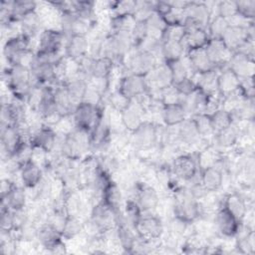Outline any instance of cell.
<instances>
[{
  "label": "cell",
  "mask_w": 255,
  "mask_h": 255,
  "mask_svg": "<svg viewBox=\"0 0 255 255\" xmlns=\"http://www.w3.org/2000/svg\"><path fill=\"white\" fill-rule=\"evenodd\" d=\"M189 223L181 220L180 218H177L175 216H173V218L169 221V230H170V233L173 235V236H179V235H182L186 229H187V226H188Z\"/></svg>",
  "instance_id": "cell-56"
},
{
  "label": "cell",
  "mask_w": 255,
  "mask_h": 255,
  "mask_svg": "<svg viewBox=\"0 0 255 255\" xmlns=\"http://www.w3.org/2000/svg\"><path fill=\"white\" fill-rule=\"evenodd\" d=\"M229 25L230 23L227 19L218 15L212 16L206 27L210 39H221Z\"/></svg>",
  "instance_id": "cell-43"
},
{
  "label": "cell",
  "mask_w": 255,
  "mask_h": 255,
  "mask_svg": "<svg viewBox=\"0 0 255 255\" xmlns=\"http://www.w3.org/2000/svg\"><path fill=\"white\" fill-rule=\"evenodd\" d=\"M176 135L178 140L185 145H193L201 138L191 117L187 118L177 126Z\"/></svg>",
  "instance_id": "cell-34"
},
{
  "label": "cell",
  "mask_w": 255,
  "mask_h": 255,
  "mask_svg": "<svg viewBox=\"0 0 255 255\" xmlns=\"http://www.w3.org/2000/svg\"><path fill=\"white\" fill-rule=\"evenodd\" d=\"M176 200L173 204V216L181 220L192 223L202 212L201 204L189 191L188 188H180L175 192Z\"/></svg>",
  "instance_id": "cell-5"
},
{
  "label": "cell",
  "mask_w": 255,
  "mask_h": 255,
  "mask_svg": "<svg viewBox=\"0 0 255 255\" xmlns=\"http://www.w3.org/2000/svg\"><path fill=\"white\" fill-rule=\"evenodd\" d=\"M133 228L138 238L147 242H153L160 239L164 230L161 219L151 212H143Z\"/></svg>",
  "instance_id": "cell-9"
},
{
  "label": "cell",
  "mask_w": 255,
  "mask_h": 255,
  "mask_svg": "<svg viewBox=\"0 0 255 255\" xmlns=\"http://www.w3.org/2000/svg\"><path fill=\"white\" fill-rule=\"evenodd\" d=\"M240 136V129L237 128L236 124L231 127L217 132L214 134L215 143L221 148H229L234 146Z\"/></svg>",
  "instance_id": "cell-38"
},
{
  "label": "cell",
  "mask_w": 255,
  "mask_h": 255,
  "mask_svg": "<svg viewBox=\"0 0 255 255\" xmlns=\"http://www.w3.org/2000/svg\"><path fill=\"white\" fill-rule=\"evenodd\" d=\"M214 134L231 127L234 124L231 113L225 108H219L208 114Z\"/></svg>",
  "instance_id": "cell-37"
},
{
  "label": "cell",
  "mask_w": 255,
  "mask_h": 255,
  "mask_svg": "<svg viewBox=\"0 0 255 255\" xmlns=\"http://www.w3.org/2000/svg\"><path fill=\"white\" fill-rule=\"evenodd\" d=\"M0 137L2 155L6 156L7 159L12 158L26 140L21 128L15 125L1 126Z\"/></svg>",
  "instance_id": "cell-11"
},
{
  "label": "cell",
  "mask_w": 255,
  "mask_h": 255,
  "mask_svg": "<svg viewBox=\"0 0 255 255\" xmlns=\"http://www.w3.org/2000/svg\"><path fill=\"white\" fill-rule=\"evenodd\" d=\"M144 107L137 101H130L129 104L120 113V120L125 128L132 132L143 122Z\"/></svg>",
  "instance_id": "cell-19"
},
{
  "label": "cell",
  "mask_w": 255,
  "mask_h": 255,
  "mask_svg": "<svg viewBox=\"0 0 255 255\" xmlns=\"http://www.w3.org/2000/svg\"><path fill=\"white\" fill-rule=\"evenodd\" d=\"M224 208H226L230 213H232L237 219H239L241 222L244 221V219L247 216L248 213V203L244 196L237 192H232L227 194L222 202V205Z\"/></svg>",
  "instance_id": "cell-30"
},
{
  "label": "cell",
  "mask_w": 255,
  "mask_h": 255,
  "mask_svg": "<svg viewBox=\"0 0 255 255\" xmlns=\"http://www.w3.org/2000/svg\"><path fill=\"white\" fill-rule=\"evenodd\" d=\"M132 49L133 44L129 32H110L105 40L103 56L110 59L114 65H121L125 63Z\"/></svg>",
  "instance_id": "cell-2"
},
{
  "label": "cell",
  "mask_w": 255,
  "mask_h": 255,
  "mask_svg": "<svg viewBox=\"0 0 255 255\" xmlns=\"http://www.w3.org/2000/svg\"><path fill=\"white\" fill-rule=\"evenodd\" d=\"M55 88V105H56V110H57V115L60 120H63L65 118L71 117L76 106L74 100L68 93L65 85L63 82L58 83Z\"/></svg>",
  "instance_id": "cell-26"
},
{
  "label": "cell",
  "mask_w": 255,
  "mask_h": 255,
  "mask_svg": "<svg viewBox=\"0 0 255 255\" xmlns=\"http://www.w3.org/2000/svg\"><path fill=\"white\" fill-rule=\"evenodd\" d=\"M101 199L106 202L114 211L121 210V202H122V193L119 186L112 181L109 186L102 193Z\"/></svg>",
  "instance_id": "cell-41"
},
{
  "label": "cell",
  "mask_w": 255,
  "mask_h": 255,
  "mask_svg": "<svg viewBox=\"0 0 255 255\" xmlns=\"http://www.w3.org/2000/svg\"><path fill=\"white\" fill-rule=\"evenodd\" d=\"M117 90L129 101L137 100L149 93L145 77L133 74H125L120 79Z\"/></svg>",
  "instance_id": "cell-10"
},
{
  "label": "cell",
  "mask_w": 255,
  "mask_h": 255,
  "mask_svg": "<svg viewBox=\"0 0 255 255\" xmlns=\"http://www.w3.org/2000/svg\"><path fill=\"white\" fill-rule=\"evenodd\" d=\"M148 91L161 92L173 86V78L168 65L164 62L157 63L155 67L145 76Z\"/></svg>",
  "instance_id": "cell-14"
},
{
  "label": "cell",
  "mask_w": 255,
  "mask_h": 255,
  "mask_svg": "<svg viewBox=\"0 0 255 255\" xmlns=\"http://www.w3.org/2000/svg\"><path fill=\"white\" fill-rule=\"evenodd\" d=\"M205 50L214 66L215 71L219 72L227 68V63L231 52L226 48L220 39H210L205 46Z\"/></svg>",
  "instance_id": "cell-22"
},
{
  "label": "cell",
  "mask_w": 255,
  "mask_h": 255,
  "mask_svg": "<svg viewBox=\"0 0 255 255\" xmlns=\"http://www.w3.org/2000/svg\"><path fill=\"white\" fill-rule=\"evenodd\" d=\"M31 39L22 33L10 36L3 46V56L8 63V66L27 65L34 55L30 47Z\"/></svg>",
  "instance_id": "cell-3"
},
{
  "label": "cell",
  "mask_w": 255,
  "mask_h": 255,
  "mask_svg": "<svg viewBox=\"0 0 255 255\" xmlns=\"http://www.w3.org/2000/svg\"><path fill=\"white\" fill-rule=\"evenodd\" d=\"M191 118L201 137L214 135V131H213L208 114H198V115L192 116Z\"/></svg>",
  "instance_id": "cell-49"
},
{
  "label": "cell",
  "mask_w": 255,
  "mask_h": 255,
  "mask_svg": "<svg viewBox=\"0 0 255 255\" xmlns=\"http://www.w3.org/2000/svg\"><path fill=\"white\" fill-rule=\"evenodd\" d=\"M129 100H128L123 94H121L118 90L114 91L110 96H109V103L113 110L116 112L121 113L128 104Z\"/></svg>",
  "instance_id": "cell-55"
},
{
  "label": "cell",
  "mask_w": 255,
  "mask_h": 255,
  "mask_svg": "<svg viewBox=\"0 0 255 255\" xmlns=\"http://www.w3.org/2000/svg\"><path fill=\"white\" fill-rule=\"evenodd\" d=\"M129 35L133 44V48H138L148 36V30L145 21H135L129 31Z\"/></svg>",
  "instance_id": "cell-47"
},
{
  "label": "cell",
  "mask_w": 255,
  "mask_h": 255,
  "mask_svg": "<svg viewBox=\"0 0 255 255\" xmlns=\"http://www.w3.org/2000/svg\"><path fill=\"white\" fill-rule=\"evenodd\" d=\"M132 143L139 149H148L157 143V126L144 121L131 132Z\"/></svg>",
  "instance_id": "cell-18"
},
{
  "label": "cell",
  "mask_w": 255,
  "mask_h": 255,
  "mask_svg": "<svg viewBox=\"0 0 255 255\" xmlns=\"http://www.w3.org/2000/svg\"><path fill=\"white\" fill-rule=\"evenodd\" d=\"M134 200L144 213L152 212L158 206L159 196L152 186L143 182H137L135 184Z\"/></svg>",
  "instance_id": "cell-21"
},
{
  "label": "cell",
  "mask_w": 255,
  "mask_h": 255,
  "mask_svg": "<svg viewBox=\"0 0 255 255\" xmlns=\"http://www.w3.org/2000/svg\"><path fill=\"white\" fill-rule=\"evenodd\" d=\"M29 141L34 148L46 153L55 150L58 145V134L49 125H40L29 134Z\"/></svg>",
  "instance_id": "cell-12"
},
{
  "label": "cell",
  "mask_w": 255,
  "mask_h": 255,
  "mask_svg": "<svg viewBox=\"0 0 255 255\" xmlns=\"http://www.w3.org/2000/svg\"><path fill=\"white\" fill-rule=\"evenodd\" d=\"M157 58L150 52L133 48L125 61L127 74L145 77L157 64Z\"/></svg>",
  "instance_id": "cell-7"
},
{
  "label": "cell",
  "mask_w": 255,
  "mask_h": 255,
  "mask_svg": "<svg viewBox=\"0 0 255 255\" xmlns=\"http://www.w3.org/2000/svg\"><path fill=\"white\" fill-rule=\"evenodd\" d=\"M47 251L52 253V254H64V253H67V247H66V244L64 242V239L59 241V242H57L56 244H54Z\"/></svg>",
  "instance_id": "cell-57"
},
{
  "label": "cell",
  "mask_w": 255,
  "mask_h": 255,
  "mask_svg": "<svg viewBox=\"0 0 255 255\" xmlns=\"http://www.w3.org/2000/svg\"><path fill=\"white\" fill-rule=\"evenodd\" d=\"M184 18H187L193 21L201 28L207 27L211 17L212 11L209 6L204 2H187L184 10H183Z\"/></svg>",
  "instance_id": "cell-25"
},
{
  "label": "cell",
  "mask_w": 255,
  "mask_h": 255,
  "mask_svg": "<svg viewBox=\"0 0 255 255\" xmlns=\"http://www.w3.org/2000/svg\"><path fill=\"white\" fill-rule=\"evenodd\" d=\"M227 67L231 72H233L239 78V80L253 78L254 59L242 53H239V52L231 53L227 63Z\"/></svg>",
  "instance_id": "cell-20"
},
{
  "label": "cell",
  "mask_w": 255,
  "mask_h": 255,
  "mask_svg": "<svg viewBox=\"0 0 255 255\" xmlns=\"http://www.w3.org/2000/svg\"><path fill=\"white\" fill-rule=\"evenodd\" d=\"M65 43L66 37L61 30L43 29L39 35L37 51L51 56H59L60 51L65 46Z\"/></svg>",
  "instance_id": "cell-15"
},
{
  "label": "cell",
  "mask_w": 255,
  "mask_h": 255,
  "mask_svg": "<svg viewBox=\"0 0 255 255\" xmlns=\"http://www.w3.org/2000/svg\"><path fill=\"white\" fill-rule=\"evenodd\" d=\"M0 229L1 233H13L16 229L13 210L3 204H1L0 212Z\"/></svg>",
  "instance_id": "cell-46"
},
{
  "label": "cell",
  "mask_w": 255,
  "mask_h": 255,
  "mask_svg": "<svg viewBox=\"0 0 255 255\" xmlns=\"http://www.w3.org/2000/svg\"><path fill=\"white\" fill-rule=\"evenodd\" d=\"M200 183L207 192L217 191L223 184V171L216 164L200 169Z\"/></svg>",
  "instance_id": "cell-29"
},
{
  "label": "cell",
  "mask_w": 255,
  "mask_h": 255,
  "mask_svg": "<svg viewBox=\"0 0 255 255\" xmlns=\"http://www.w3.org/2000/svg\"><path fill=\"white\" fill-rule=\"evenodd\" d=\"M172 87L180 96L190 95L197 89L196 83L192 77H187L179 82H176L173 84Z\"/></svg>",
  "instance_id": "cell-54"
},
{
  "label": "cell",
  "mask_w": 255,
  "mask_h": 255,
  "mask_svg": "<svg viewBox=\"0 0 255 255\" xmlns=\"http://www.w3.org/2000/svg\"><path fill=\"white\" fill-rule=\"evenodd\" d=\"M209 40L210 37L207 33V30L204 28H197L188 33H185L182 42L186 51H188L190 49L205 48Z\"/></svg>",
  "instance_id": "cell-36"
},
{
  "label": "cell",
  "mask_w": 255,
  "mask_h": 255,
  "mask_svg": "<svg viewBox=\"0 0 255 255\" xmlns=\"http://www.w3.org/2000/svg\"><path fill=\"white\" fill-rule=\"evenodd\" d=\"M84 230V222L81 221L79 216L67 214L61 226V232L64 239L69 240L79 235Z\"/></svg>",
  "instance_id": "cell-39"
},
{
  "label": "cell",
  "mask_w": 255,
  "mask_h": 255,
  "mask_svg": "<svg viewBox=\"0 0 255 255\" xmlns=\"http://www.w3.org/2000/svg\"><path fill=\"white\" fill-rule=\"evenodd\" d=\"M235 248L242 254L254 253V232L252 228H247V231L237 238Z\"/></svg>",
  "instance_id": "cell-45"
},
{
  "label": "cell",
  "mask_w": 255,
  "mask_h": 255,
  "mask_svg": "<svg viewBox=\"0 0 255 255\" xmlns=\"http://www.w3.org/2000/svg\"><path fill=\"white\" fill-rule=\"evenodd\" d=\"M14 185H15V183L13 181H11L10 179H8V178L2 179V181H1V188H0L1 198L5 197L7 195V193L12 189V187Z\"/></svg>",
  "instance_id": "cell-58"
},
{
  "label": "cell",
  "mask_w": 255,
  "mask_h": 255,
  "mask_svg": "<svg viewBox=\"0 0 255 255\" xmlns=\"http://www.w3.org/2000/svg\"><path fill=\"white\" fill-rule=\"evenodd\" d=\"M59 152L70 160H77L91 147L90 132L75 128L58 141Z\"/></svg>",
  "instance_id": "cell-4"
},
{
  "label": "cell",
  "mask_w": 255,
  "mask_h": 255,
  "mask_svg": "<svg viewBox=\"0 0 255 255\" xmlns=\"http://www.w3.org/2000/svg\"><path fill=\"white\" fill-rule=\"evenodd\" d=\"M135 2L133 0H124V1H114L110 2L109 8L113 11L115 16H132Z\"/></svg>",
  "instance_id": "cell-50"
},
{
  "label": "cell",
  "mask_w": 255,
  "mask_h": 255,
  "mask_svg": "<svg viewBox=\"0 0 255 255\" xmlns=\"http://www.w3.org/2000/svg\"><path fill=\"white\" fill-rule=\"evenodd\" d=\"M142 214H143V211L140 209L139 205L136 203V201L134 199L127 200V202L125 204V214L124 215L129 225L134 227V225L140 219Z\"/></svg>",
  "instance_id": "cell-48"
},
{
  "label": "cell",
  "mask_w": 255,
  "mask_h": 255,
  "mask_svg": "<svg viewBox=\"0 0 255 255\" xmlns=\"http://www.w3.org/2000/svg\"><path fill=\"white\" fill-rule=\"evenodd\" d=\"M216 15L228 21L237 15L236 1H220L216 4Z\"/></svg>",
  "instance_id": "cell-53"
},
{
  "label": "cell",
  "mask_w": 255,
  "mask_h": 255,
  "mask_svg": "<svg viewBox=\"0 0 255 255\" xmlns=\"http://www.w3.org/2000/svg\"><path fill=\"white\" fill-rule=\"evenodd\" d=\"M18 25H19L20 33L29 37L30 39L34 38L38 34L40 35L41 32L43 31L41 28L42 27V19L39 16L37 10L22 17L19 20Z\"/></svg>",
  "instance_id": "cell-35"
},
{
  "label": "cell",
  "mask_w": 255,
  "mask_h": 255,
  "mask_svg": "<svg viewBox=\"0 0 255 255\" xmlns=\"http://www.w3.org/2000/svg\"><path fill=\"white\" fill-rule=\"evenodd\" d=\"M36 10H37V3L35 1H31V0L11 1L10 11H11L12 18L16 23H18L19 20L25 15Z\"/></svg>",
  "instance_id": "cell-40"
},
{
  "label": "cell",
  "mask_w": 255,
  "mask_h": 255,
  "mask_svg": "<svg viewBox=\"0 0 255 255\" xmlns=\"http://www.w3.org/2000/svg\"><path fill=\"white\" fill-rule=\"evenodd\" d=\"M170 69L172 78H173V84L176 82H179L187 77H191V72L190 69L188 67L187 62L185 63L183 58L176 60V61H172V62H168L166 63Z\"/></svg>",
  "instance_id": "cell-44"
},
{
  "label": "cell",
  "mask_w": 255,
  "mask_h": 255,
  "mask_svg": "<svg viewBox=\"0 0 255 255\" xmlns=\"http://www.w3.org/2000/svg\"><path fill=\"white\" fill-rule=\"evenodd\" d=\"M19 174L22 185L26 189L35 187L44 177V172L41 165L34 159L23 162L19 168Z\"/></svg>",
  "instance_id": "cell-27"
},
{
  "label": "cell",
  "mask_w": 255,
  "mask_h": 255,
  "mask_svg": "<svg viewBox=\"0 0 255 255\" xmlns=\"http://www.w3.org/2000/svg\"><path fill=\"white\" fill-rule=\"evenodd\" d=\"M237 15L247 21H253L255 17V1L244 0L236 1Z\"/></svg>",
  "instance_id": "cell-52"
},
{
  "label": "cell",
  "mask_w": 255,
  "mask_h": 255,
  "mask_svg": "<svg viewBox=\"0 0 255 255\" xmlns=\"http://www.w3.org/2000/svg\"><path fill=\"white\" fill-rule=\"evenodd\" d=\"M73 12L80 18L95 23V3L92 1H72Z\"/></svg>",
  "instance_id": "cell-42"
},
{
  "label": "cell",
  "mask_w": 255,
  "mask_h": 255,
  "mask_svg": "<svg viewBox=\"0 0 255 255\" xmlns=\"http://www.w3.org/2000/svg\"><path fill=\"white\" fill-rule=\"evenodd\" d=\"M28 194L26 188L22 185L15 184L12 189L7 193V195L1 198V204L7 206L13 211H18L26 208Z\"/></svg>",
  "instance_id": "cell-33"
},
{
  "label": "cell",
  "mask_w": 255,
  "mask_h": 255,
  "mask_svg": "<svg viewBox=\"0 0 255 255\" xmlns=\"http://www.w3.org/2000/svg\"><path fill=\"white\" fill-rule=\"evenodd\" d=\"M160 58L161 62L168 63L182 59L185 56L186 49L182 40H160Z\"/></svg>",
  "instance_id": "cell-31"
},
{
  "label": "cell",
  "mask_w": 255,
  "mask_h": 255,
  "mask_svg": "<svg viewBox=\"0 0 255 255\" xmlns=\"http://www.w3.org/2000/svg\"><path fill=\"white\" fill-rule=\"evenodd\" d=\"M89 39L84 35H76L66 39L64 46L65 57L79 65L89 56Z\"/></svg>",
  "instance_id": "cell-16"
},
{
  "label": "cell",
  "mask_w": 255,
  "mask_h": 255,
  "mask_svg": "<svg viewBox=\"0 0 255 255\" xmlns=\"http://www.w3.org/2000/svg\"><path fill=\"white\" fill-rule=\"evenodd\" d=\"M104 115V108L101 105L82 101L76 106L71 117L73 118L75 128L91 132Z\"/></svg>",
  "instance_id": "cell-6"
},
{
  "label": "cell",
  "mask_w": 255,
  "mask_h": 255,
  "mask_svg": "<svg viewBox=\"0 0 255 255\" xmlns=\"http://www.w3.org/2000/svg\"><path fill=\"white\" fill-rule=\"evenodd\" d=\"M171 169L176 178L185 182L193 181L200 175L199 157L192 154H180L173 159Z\"/></svg>",
  "instance_id": "cell-8"
},
{
  "label": "cell",
  "mask_w": 255,
  "mask_h": 255,
  "mask_svg": "<svg viewBox=\"0 0 255 255\" xmlns=\"http://www.w3.org/2000/svg\"><path fill=\"white\" fill-rule=\"evenodd\" d=\"M3 78L12 97L27 104L29 96L34 88L29 66L22 64L8 66L3 72Z\"/></svg>",
  "instance_id": "cell-1"
},
{
  "label": "cell",
  "mask_w": 255,
  "mask_h": 255,
  "mask_svg": "<svg viewBox=\"0 0 255 255\" xmlns=\"http://www.w3.org/2000/svg\"><path fill=\"white\" fill-rule=\"evenodd\" d=\"M240 80L228 67L219 71L217 75V92L223 98L236 96L240 93Z\"/></svg>",
  "instance_id": "cell-24"
},
{
  "label": "cell",
  "mask_w": 255,
  "mask_h": 255,
  "mask_svg": "<svg viewBox=\"0 0 255 255\" xmlns=\"http://www.w3.org/2000/svg\"><path fill=\"white\" fill-rule=\"evenodd\" d=\"M220 40L231 53L235 52L245 41L254 40L253 22L245 26L230 24Z\"/></svg>",
  "instance_id": "cell-13"
},
{
  "label": "cell",
  "mask_w": 255,
  "mask_h": 255,
  "mask_svg": "<svg viewBox=\"0 0 255 255\" xmlns=\"http://www.w3.org/2000/svg\"><path fill=\"white\" fill-rule=\"evenodd\" d=\"M184 57L186 59L190 72H192L191 76L194 74H201L215 70L206 53L205 48L190 49L186 51Z\"/></svg>",
  "instance_id": "cell-23"
},
{
  "label": "cell",
  "mask_w": 255,
  "mask_h": 255,
  "mask_svg": "<svg viewBox=\"0 0 255 255\" xmlns=\"http://www.w3.org/2000/svg\"><path fill=\"white\" fill-rule=\"evenodd\" d=\"M214 223L217 231L224 237L237 236L242 227V223L226 208L221 206L215 213Z\"/></svg>",
  "instance_id": "cell-17"
},
{
  "label": "cell",
  "mask_w": 255,
  "mask_h": 255,
  "mask_svg": "<svg viewBox=\"0 0 255 255\" xmlns=\"http://www.w3.org/2000/svg\"><path fill=\"white\" fill-rule=\"evenodd\" d=\"M154 12V1H136L132 13L134 21H145Z\"/></svg>",
  "instance_id": "cell-51"
},
{
  "label": "cell",
  "mask_w": 255,
  "mask_h": 255,
  "mask_svg": "<svg viewBox=\"0 0 255 255\" xmlns=\"http://www.w3.org/2000/svg\"><path fill=\"white\" fill-rule=\"evenodd\" d=\"M189 118L179 103L166 104L161 108V119L166 127L173 128Z\"/></svg>",
  "instance_id": "cell-32"
},
{
  "label": "cell",
  "mask_w": 255,
  "mask_h": 255,
  "mask_svg": "<svg viewBox=\"0 0 255 255\" xmlns=\"http://www.w3.org/2000/svg\"><path fill=\"white\" fill-rule=\"evenodd\" d=\"M36 239L43 248L48 250L64 238L62 236L61 229L51 221H48L37 228Z\"/></svg>",
  "instance_id": "cell-28"
}]
</instances>
